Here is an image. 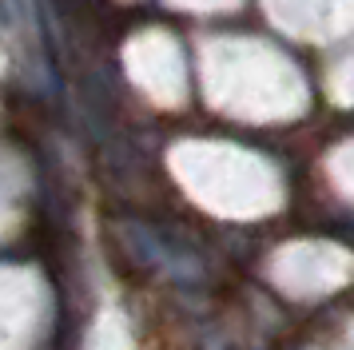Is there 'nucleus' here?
Instances as JSON below:
<instances>
[{"label":"nucleus","instance_id":"5","mask_svg":"<svg viewBox=\"0 0 354 350\" xmlns=\"http://www.w3.org/2000/svg\"><path fill=\"white\" fill-rule=\"evenodd\" d=\"M330 95H335L338 104H354V52H346L342 60L330 68Z\"/></svg>","mask_w":354,"mask_h":350},{"label":"nucleus","instance_id":"7","mask_svg":"<svg viewBox=\"0 0 354 350\" xmlns=\"http://www.w3.org/2000/svg\"><path fill=\"white\" fill-rule=\"evenodd\" d=\"M335 163H338L342 183H351V191H354V143H351V147H342V156H338Z\"/></svg>","mask_w":354,"mask_h":350},{"label":"nucleus","instance_id":"4","mask_svg":"<svg viewBox=\"0 0 354 350\" xmlns=\"http://www.w3.org/2000/svg\"><path fill=\"white\" fill-rule=\"evenodd\" d=\"M263 8L287 36L310 44L354 32V0H263Z\"/></svg>","mask_w":354,"mask_h":350},{"label":"nucleus","instance_id":"2","mask_svg":"<svg viewBox=\"0 0 354 350\" xmlns=\"http://www.w3.org/2000/svg\"><path fill=\"white\" fill-rule=\"evenodd\" d=\"M176 163L187 172L192 187H199L207 199L219 203H267L274 199V175L267 163L243 156L235 147H215V143H195L179 147Z\"/></svg>","mask_w":354,"mask_h":350},{"label":"nucleus","instance_id":"6","mask_svg":"<svg viewBox=\"0 0 354 350\" xmlns=\"http://www.w3.org/2000/svg\"><path fill=\"white\" fill-rule=\"evenodd\" d=\"M167 4L183 12H227V8H239L243 0H167Z\"/></svg>","mask_w":354,"mask_h":350},{"label":"nucleus","instance_id":"8","mask_svg":"<svg viewBox=\"0 0 354 350\" xmlns=\"http://www.w3.org/2000/svg\"><path fill=\"white\" fill-rule=\"evenodd\" d=\"M0 64H4V52H0Z\"/></svg>","mask_w":354,"mask_h":350},{"label":"nucleus","instance_id":"1","mask_svg":"<svg viewBox=\"0 0 354 350\" xmlns=\"http://www.w3.org/2000/svg\"><path fill=\"white\" fill-rule=\"evenodd\" d=\"M203 92L219 111L247 120H287L306 104L303 72L279 48L251 36H215L199 48Z\"/></svg>","mask_w":354,"mask_h":350},{"label":"nucleus","instance_id":"3","mask_svg":"<svg viewBox=\"0 0 354 350\" xmlns=\"http://www.w3.org/2000/svg\"><path fill=\"white\" fill-rule=\"evenodd\" d=\"M124 64L128 76L144 88L156 104H183L187 95V64H183V48L171 32L163 28H144L124 44Z\"/></svg>","mask_w":354,"mask_h":350}]
</instances>
